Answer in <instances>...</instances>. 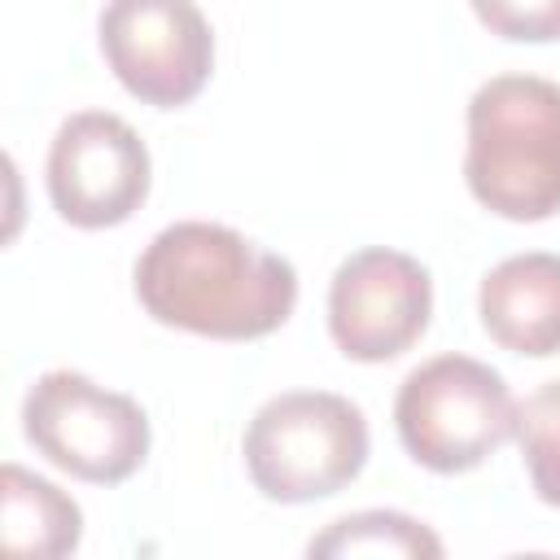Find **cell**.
Returning a JSON list of instances; mask_svg holds the SVG:
<instances>
[{"label": "cell", "instance_id": "obj_1", "mask_svg": "<svg viewBox=\"0 0 560 560\" xmlns=\"http://www.w3.org/2000/svg\"><path fill=\"white\" fill-rule=\"evenodd\" d=\"M131 280L149 319L210 341L267 337L298 306L293 262L210 219L166 223L136 258Z\"/></svg>", "mask_w": 560, "mask_h": 560}, {"label": "cell", "instance_id": "obj_2", "mask_svg": "<svg viewBox=\"0 0 560 560\" xmlns=\"http://www.w3.org/2000/svg\"><path fill=\"white\" fill-rule=\"evenodd\" d=\"M464 184L499 219L560 214V83L542 74L486 79L464 114Z\"/></svg>", "mask_w": 560, "mask_h": 560}, {"label": "cell", "instance_id": "obj_3", "mask_svg": "<svg viewBox=\"0 0 560 560\" xmlns=\"http://www.w3.org/2000/svg\"><path fill=\"white\" fill-rule=\"evenodd\" d=\"M363 411L332 389H284L267 398L241 442L254 490L271 503H315L341 494L368 464Z\"/></svg>", "mask_w": 560, "mask_h": 560}, {"label": "cell", "instance_id": "obj_4", "mask_svg": "<svg viewBox=\"0 0 560 560\" xmlns=\"http://www.w3.org/2000/svg\"><path fill=\"white\" fill-rule=\"evenodd\" d=\"M516 398L508 381L472 354H433L411 368L394 394V429L402 451L442 477L481 468L516 433Z\"/></svg>", "mask_w": 560, "mask_h": 560}, {"label": "cell", "instance_id": "obj_5", "mask_svg": "<svg viewBox=\"0 0 560 560\" xmlns=\"http://www.w3.org/2000/svg\"><path fill=\"white\" fill-rule=\"evenodd\" d=\"M22 433L52 468L88 486L127 481L153 446L149 416L131 394L105 389L70 368L35 376L22 398Z\"/></svg>", "mask_w": 560, "mask_h": 560}, {"label": "cell", "instance_id": "obj_6", "mask_svg": "<svg viewBox=\"0 0 560 560\" xmlns=\"http://www.w3.org/2000/svg\"><path fill=\"white\" fill-rule=\"evenodd\" d=\"M114 79L153 109H179L214 74V31L197 0H105L96 18Z\"/></svg>", "mask_w": 560, "mask_h": 560}, {"label": "cell", "instance_id": "obj_7", "mask_svg": "<svg viewBox=\"0 0 560 560\" xmlns=\"http://www.w3.org/2000/svg\"><path fill=\"white\" fill-rule=\"evenodd\" d=\"M44 184L52 210L83 232L127 223L153 184V162L136 127L109 109L70 114L44 162Z\"/></svg>", "mask_w": 560, "mask_h": 560}, {"label": "cell", "instance_id": "obj_8", "mask_svg": "<svg viewBox=\"0 0 560 560\" xmlns=\"http://www.w3.org/2000/svg\"><path fill=\"white\" fill-rule=\"evenodd\" d=\"M433 315V276L420 258L368 245L328 280V337L354 363H389L411 350Z\"/></svg>", "mask_w": 560, "mask_h": 560}, {"label": "cell", "instance_id": "obj_9", "mask_svg": "<svg viewBox=\"0 0 560 560\" xmlns=\"http://www.w3.org/2000/svg\"><path fill=\"white\" fill-rule=\"evenodd\" d=\"M477 315L494 346L547 359L560 354V254H508L481 276Z\"/></svg>", "mask_w": 560, "mask_h": 560}, {"label": "cell", "instance_id": "obj_10", "mask_svg": "<svg viewBox=\"0 0 560 560\" xmlns=\"http://www.w3.org/2000/svg\"><path fill=\"white\" fill-rule=\"evenodd\" d=\"M0 503H4L0 538H4V551H13V556L61 560L83 538L79 503L48 477L26 472L22 464L0 468Z\"/></svg>", "mask_w": 560, "mask_h": 560}, {"label": "cell", "instance_id": "obj_11", "mask_svg": "<svg viewBox=\"0 0 560 560\" xmlns=\"http://www.w3.org/2000/svg\"><path fill=\"white\" fill-rule=\"evenodd\" d=\"M442 551H446L442 538L424 521L407 512H389V508L337 516L324 534L306 542V556H429L438 560Z\"/></svg>", "mask_w": 560, "mask_h": 560}, {"label": "cell", "instance_id": "obj_12", "mask_svg": "<svg viewBox=\"0 0 560 560\" xmlns=\"http://www.w3.org/2000/svg\"><path fill=\"white\" fill-rule=\"evenodd\" d=\"M516 446L529 472L534 494L547 508H560V376L542 381L516 407Z\"/></svg>", "mask_w": 560, "mask_h": 560}, {"label": "cell", "instance_id": "obj_13", "mask_svg": "<svg viewBox=\"0 0 560 560\" xmlns=\"http://www.w3.org/2000/svg\"><path fill=\"white\" fill-rule=\"evenodd\" d=\"M477 22L512 44L560 39V0H468Z\"/></svg>", "mask_w": 560, "mask_h": 560}]
</instances>
